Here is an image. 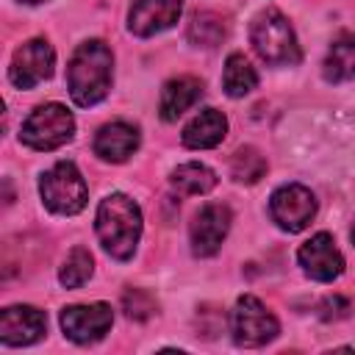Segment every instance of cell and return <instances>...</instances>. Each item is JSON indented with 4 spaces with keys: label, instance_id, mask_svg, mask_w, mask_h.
<instances>
[{
    "label": "cell",
    "instance_id": "obj_10",
    "mask_svg": "<svg viewBox=\"0 0 355 355\" xmlns=\"http://www.w3.org/2000/svg\"><path fill=\"white\" fill-rule=\"evenodd\" d=\"M230 219H233V214H230L227 205H222V202L202 205L197 211L194 222H191V250H194V255H200V258L214 255L222 247V241L230 230Z\"/></svg>",
    "mask_w": 355,
    "mask_h": 355
},
{
    "label": "cell",
    "instance_id": "obj_5",
    "mask_svg": "<svg viewBox=\"0 0 355 355\" xmlns=\"http://www.w3.org/2000/svg\"><path fill=\"white\" fill-rule=\"evenodd\" d=\"M72 133H75L72 114L61 103H44V105H36L31 111V116L22 122L19 139L31 150L47 153V150H55V147L67 144L72 139Z\"/></svg>",
    "mask_w": 355,
    "mask_h": 355
},
{
    "label": "cell",
    "instance_id": "obj_8",
    "mask_svg": "<svg viewBox=\"0 0 355 355\" xmlns=\"http://www.w3.org/2000/svg\"><path fill=\"white\" fill-rule=\"evenodd\" d=\"M269 214L277 222V227L288 230V233H300L308 227V222L316 214V200L311 194V189L300 186V183H288L280 186L272 200H269Z\"/></svg>",
    "mask_w": 355,
    "mask_h": 355
},
{
    "label": "cell",
    "instance_id": "obj_16",
    "mask_svg": "<svg viewBox=\"0 0 355 355\" xmlns=\"http://www.w3.org/2000/svg\"><path fill=\"white\" fill-rule=\"evenodd\" d=\"M227 133V119L222 111L216 108H202L186 128H183V136L180 141L189 147V150H208V147H216Z\"/></svg>",
    "mask_w": 355,
    "mask_h": 355
},
{
    "label": "cell",
    "instance_id": "obj_13",
    "mask_svg": "<svg viewBox=\"0 0 355 355\" xmlns=\"http://www.w3.org/2000/svg\"><path fill=\"white\" fill-rule=\"evenodd\" d=\"M180 8V0H133L128 28L136 36H155L178 22Z\"/></svg>",
    "mask_w": 355,
    "mask_h": 355
},
{
    "label": "cell",
    "instance_id": "obj_23",
    "mask_svg": "<svg viewBox=\"0 0 355 355\" xmlns=\"http://www.w3.org/2000/svg\"><path fill=\"white\" fill-rule=\"evenodd\" d=\"M122 308H125V313L130 316V319H150L153 316V311H155V302H153V297L147 294V291H141V288H130V291H125V297H122Z\"/></svg>",
    "mask_w": 355,
    "mask_h": 355
},
{
    "label": "cell",
    "instance_id": "obj_21",
    "mask_svg": "<svg viewBox=\"0 0 355 355\" xmlns=\"http://www.w3.org/2000/svg\"><path fill=\"white\" fill-rule=\"evenodd\" d=\"M230 175L236 183H258L266 175V158L255 147H241L230 161Z\"/></svg>",
    "mask_w": 355,
    "mask_h": 355
},
{
    "label": "cell",
    "instance_id": "obj_7",
    "mask_svg": "<svg viewBox=\"0 0 355 355\" xmlns=\"http://www.w3.org/2000/svg\"><path fill=\"white\" fill-rule=\"evenodd\" d=\"M55 67V53L44 39H31L14 50L8 78L17 89H33L36 83L47 80Z\"/></svg>",
    "mask_w": 355,
    "mask_h": 355
},
{
    "label": "cell",
    "instance_id": "obj_1",
    "mask_svg": "<svg viewBox=\"0 0 355 355\" xmlns=\"http://www.w3.org/2000/svg\"><path fill=\"white\" fill-rule=\"evenodd\" d=\"M111 67H114V55L105 42L92 39V42L78 44L67 67V86H69L75 105L89 108L108 94Z\"/></svg>",
    "mask_w": 355,
    "mask_h": 355
},
{
    "label": "cell",
    "instance_id": "obj_14",
    "mask_svg": "<svg viewBox=\"0 0 355 355\" xmlns=\"http://www.w3.org/2000/svg\"><path fill=\"white\" fill-rule=\"evenodd\" d=\"M139 147V130L128 122H108L94 136V153L103 161H128Z\"/></svg>",
    "mask_w": 355,
    "mask_h": 355
},
{
    "label": "cell",
    "instance_id": "obj_25",
    "mask_svg": "<svg viewBox=\"0 0 355 355\" xmlns=\"http://www.w3.org/2000/svg\"><path fill=\"white\" fill-rule=\"evenodd\" d=\"M22 3H44V0H22Z\"/></svg>",
    "mask_w": 355,
    "mask_h": 355
},
{
    "label": "cell",
    "instance_id": "obj_15",
    "mask_svg": "<svg viewBox=\"0 0 355 355\" xmlns=\"http://www.w3.org/2000/svg\"><path fill=\"white\" fill-rule=\"evenodd\" d=\"M202 94V83L191 75H180L164 83L161 89V100H158V111L164 122H175L180 114H186Z\"/></svg>",
    "mask_w": 355,
    "mask_h": 355
},
{
    "label": "cell",
    "instance_id": "obj_19",
    "mask_svg": "<svg viewBox=\"0 0 355 355\" xmlns=\"http://www.w3.org/2000/svg\"><path fill=\"white\" fill-rule=\"evenodd\" d=\"M222 86H225V92L230 97H244L258 86V72L241 53H230L227 61H225Z\"/></svg>",
    "mask_w": 355,
    "mask_h": 355
},
{
    "label": "cell",
    "instance_id": "obj_4",
    "mask_svg": "<svg viewBox=\"0 0 355 355\" xmlns=\"http://www.w3.org/2000/svg\"><path fill=\"white\" fill-rule=\"evenodd\" d=\"M39 194H42V202L61 216H72L83 211L89 200L86 180L72 161H58L55 166H50L39 180Z\"/></svg>",
    "mask_w": 355,
    "mask_h": 355
},
{
    "label": "cell",
    "instance_id": "obj_3",
    "mask_svg": "<svg viewBox=\"0 0 355 355\" xmlns=\"http://www.w3.org/2000/svg\"><path fill=\"white\" fill-rule=\"evenodd\" d=\"M250 39L255 53L272 67H288L300 61V44L294 28L277 8H266L252 19Z\"/></svg>",
    "mask_w": 355,
    "mask_h": 355
},
{
    "label": "cell",
    "instance_id": "obj_12",
    "mask_svg": "<svg viewBox=\"0 0 355 355\" xmlns=\"http://www.w3.org/2000/svg\"><path fill=\"white\" fill-rule=\"evenodd\" d=\"M47 316L33 305H11L0 313V341L8 347H25L44 336Z\"/></svg>",
    "mask_w": 355,
    "mask_h": 355
},
{
    "label": "cell",
    "instance_id": "obj_24",
    "mask_svg": "<svg viewBox=\"0 0 355 355\" xmlns=\"http://www.w3.org/2000/svg\"><path fill=\"white\" fill-rule=\"evenodd\" d=\"M319 311H322V319H344L347 313H349V300H344V297H327L322 305H319Z\"/></svg>",
    "mask_w": 355,
    "mask_h": 355
},
{
    "label": "cell",
    "instance_id": "obj_6",
    "mask_svg": "<svg viewBox=\"0 0 355 355\" xmlns=\"http://www.w3.org/2000/svg\"><path fill=\"white\" fill-rule=\"evenodd\" d=\"M277 330H280L277 319L266 311V305L258 297H252V294L239 297L236 311H233V338H236V344L261 347V344L272 341L277 336Z\"/></svg>",
    "mask_w": 355,
    "mask_h": 355
},
{
    "label": "cell",
    "instance_id": "obj_26",
    "mask_svg": "<svg viewBox=\"0 0 355 355\" xmlns=\"http://www.w3.org/2000/svg\"><path fill=\"white\" fill-rule=\"evenodd\" d=\"M352 241H355V225H352Z\"/></svg>",
    "mask_w": 355,
    "mask_h": 355
},
{
    "label": "cell",
    "instance_id": "obj_22",
    "mask_svg": "<svg viewBox=\"0 0 355 355\" xmlns=\"http://www.w3.org/2000/svg\"><path fill=\"white\" fill-rule=\"evenodd\" d=\"M92 272H94L92 252H89L86 247H75V250L67 255V261H64V266H61V272H58V280H61L67 288H78V286H83V283L92 277Z\"/></svg>",
    "mask_w": 355,
    "mask_h": 355
},
{
    "label": "cell",
    "instance_id": "obj_2",
    "mask_svg": "<svg viewBox=\"0 0 355 355\" xmlns=\"http://www.w3.org/2000/svg\"><path fill=\"white\" fill-rule=\"evenodd\" d=\"M94 230L103 250L111 258L128 261L136 252V244L141 236V211L128 194H108L97 205Z\"/></svg>",
    "mask_w": 355,
    "mask_h": 355
},
{
    "label": "cell",
    "instance_id": "obj_20",
    "mask_svg": "<svg viewBox=\"0 0 355 355\" xmlns=\"http://www.w3.org/2000/svg\"><path fill=\"white\" fill-rule=\"evenodd\" d=\"M172 186L183 194H208L216 186V175L205 164L189 161V164H180L172 172Z\"/></svg>",
    "mask_w": 355,
    "mask_h": 355
},
{
    "label": "cell",
    "instance_id": "obj_17",
    "mask_svg": "<svg viewBox=\"0 0 355 355\" xmlns=\"http://www.w3.org/2000/svg\"><path fill=\"white\" fill-rule=\"evenodd\" d=\"M324 78L330 83H341V80H352L355 78V33H344L338 36L327 55H324Z\"/></svg>",
    "mask_w": 355,
    "mask_h": 355
},
{
    "label": "cell",
    "instance_id": "obj_18",
    "mask_svg": "<svg viewBox=\"0 0 355 355\" xmlns=\"http://www.w3.org/2000/svg\"><path fill=\"white\" fill-rule=\"evenodd\" d=\"M225 33H227L225 17L219 11H211V8L197 11L189 22V31H186V36L194 47H216L225 39Z\"/></svg>",
    "mask_w": 355,
    "mask_h": 355
},
{
    "label": "cell",
    "instance_id": "obj_9",
    "mask_svg": "<svg viewBox=\"0 0 355 355\" xmlns=\"http://www.w3.org/2000/svg\"><path fill=\"white\" fill-rule=\"evenodd\" d=\"M114 324V311L105 302L92 305H69L61 311V327L64 336L75 344H89L103 338Z\"/></svg>",
    "mask_w": 355,
    "mask_h": 355
},
{
    "label": "cell",
    "instance_id": "obj_11",
    "mask_svg": "<svg viewBox=\"0 0 355 355\" xmlns=\"http://www.w3.org/2000/svg\"><path fill=\"white\" fill-rule=\"evenodd\" d=\"M297 261L300 266L313 277V280H322V283H330L336 280L341 272H344V258L333 241L330 233H316L311 236L300 252H297Z\"/></svg>",
    "mask_w": 355,
    "mask_h": 355
}]
</instances>
